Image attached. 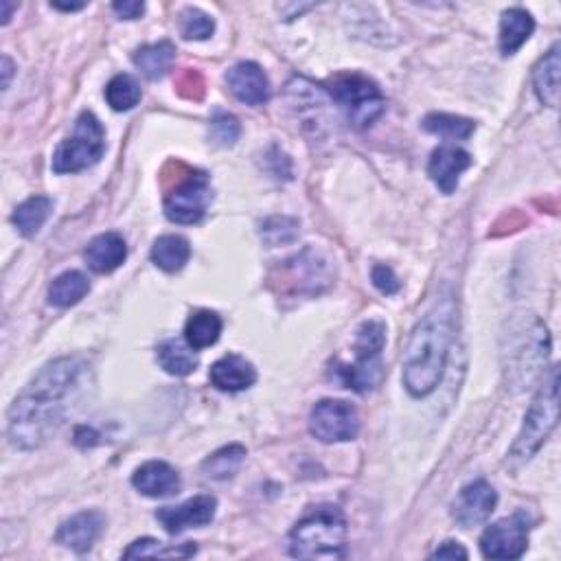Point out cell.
<instances>
[{
  "mask_svg": "<svg viewBox=\"0 0 561 561\" xmlns=\"http://www.w3.org/2000/svg\"><path fill=\"white\" fill-rule=\"evenodd\" d=\"M112 9L117 11V16L123 20H136L143 16L145 5L143 3H130V0H123V3H114Z\"/></svg>",
  "mask_w": 561,
  "mask_h": 561,
  "instance_id": "cell-37",
  "label": "cell"
},
{
  "mask_svg": "<svg viewBox=\"0 0 561 561\" xmlns=\"http://www.w3.org/2000/svg\"><path fill=\"white\" fill-rule=\"evenodd\" d=\"M551 353V336L544 320L535 314H515L502 331V373L507 388L524 393L544 373Z\"/></svg>",
  "mask_w": 561,
  "mask_h": 561,
  "instance_id": "cell-3",
  "label": "cell"
},
{
  "mask_svg": "<svg viewBox=\"0 0 561 561\" xmlns=\"http://www.w3.org/2000/svg\"><path fill=\"white\" fill-rule=\"evenodd\" d=\"M193 553H196V546H193V544L165 548L163 542L152 540V537H143V540H136L134 544H130V548L123 553V557L125 559H134V557H191Z\"/></svg>",
  "mask_w": 561,
  "mask_h": 561,
  "instance_id": "cell-31",
  "label": "cell"
},
{
  "mask_svg": "<svg viewBox=\"0 0 561 561\" xmlns=\"http://www.w3.org/2000/svg\"><path fill=\"white\" fill-rule=\"evenodd\" d=\"M327 90L358 130L369 128L371 123L382 117L386 108L382 90L369 77L360 73H342L331 77L327 82Z\"/></svg>",
  "mask_w": 561,
  "mask_h": 561,
  "instance_id": "cell-7",
  "label": "cell"
},
{
  "mask_svg": "<svg viewBox=\"0 0 561 561\" xmlns=\"http://www.w3.org/2000/svg\"><path fill=\"white\" fill-rule=\"evenodd\" d=\"M559 71H561V55H559V42L553 44V49L548 51L535 66L533 73V86L535 95L544 106L557 108L559 106Z\"/></svg>",
  "mask_w": 561,
  "mask_h": 561,
  "instance_id": "cell-20",
  "label": "cell"
},
{
  "mask_svg": "<svg viewBox=\"0 0 561 561\" xmlns=\"http://www.w3.org/2000/svg\"><path fill=\"white\" fill-rule=\"evenodd\" d=\"M128 257V246L119 233H103L97 235L93 242L86 246L84 259L88 268L97 274H110L117 270Z\"/></svg>",
  "mask_w": 561,
  "mask_h": 561,
  "instance_id": "cell-19",
  "label": "cell"
},
{
  "mask_svg": "<svg viewBox=\"0 0 561 561\" xmlns=\"http://www.w3.org/2000/svg\"><path fill=\"white\" fill-rule=\"evenodd\" d=\"M14 75V64H11L9 57H3V88H9V79Z\"/></svg>",
  "mask_w": 561,
  "mask_h": 561,
  "instance_id": "cell-39",
  "label": "cell"
},
{
  "mask_svg": "<svg viewBox=\"0 0 561 561\" xmlns=\"http://www.w3.org/2000/svg\"><path fill=\"white\" fill-rule=\"evenodd\" d=\"M106 152V132L93 112H82L75 121V130L62 141L53 156L55 174H77L97 165Z\"/></svg>",
  "mask_w": 561,
  "mask_h": 561,
  "instance_id": "cell-8",
  "label": "cell"
},
{
  "mask_svg": "<svg viewBox=\"0 0 561 561\" xmlns=\"http://www.w3.org/2000/svg\"><path fill=\"white\" fill-rule=\"evenodd\" d=\"M217 511V500L213 496H196L178 507H163L156 511V520L163 524V529L171 535L182 533L187 529H198L213 522Z\"/></svg>",
  "mask_w": 561,
  "mask_h": 561,
  "instance_id": "cell-13",
  "label": "cell"
},
{
  "mask_svg": "<svg viewBox=\"0 0 561 561\" xmlns=\"http://www.w3.org/2000/svg\"><path fill=\"white\" fill-rule=\"evenodd\" d=\"M0 7H3V25H7L9 16H11V5L7 3V0H3V3H0Z\"/></svg>",
  "mask_w": 561,
  "mask_h": 561,
  "instance_id": "cell-41",
  "label": "cell"
},
{
  "mask_svg": "<svg viewBox=\"0 0 561 561\" xmlns=\"http://www.w3.org/2000/svg\"><path fill=\"white\" fill-rule=\"evenodd\" d=\"M231 93L246 106H263L270 99V84L266 73L255 62H239L226 73Z\"/></svg>",
  "mask_w": 561,
  "mask_h": 561,
  "instance_id": "cell-16",
  "label": "cell"
},
{
  "mask_svg": "<svg viewBox=\"0 0 561 561\" xmlns=\"http://www.w3.org/2000/svg\"><path fill=\"white\" fill-rule=\"evenodd\" d=\"M84 371L79 358H60L49 362L36 375L7 415V434L22 450H36L47 443L64 423V399L71 395Z\"/></svg>",
  "mask_w": 561,
  "mask_h": 561,
  "instance_id": "cell-1",
  "label": "cell"
},
{
  "mask_svg": "<svg viewBox=\"0 0 561 561\" xmlns=\"http://www.w3.org/2000/svg\"><path fill=\"white\" fill-rule=\"evenodd\" d=\"M246 459V448L239 443L226 445V448L213 452L209 459L202 463V472L211 480H226L237 474V469L242 467Z\"/></svg>",
  "mask_w": 561,
  "mask_h": 561,
  "instance_id": "cell-28",
  "label": "cell"
},
{
  "mask_svg": "<svg viewBox=\"0 0 561 561\" xmlns=\"http://www.w3.org/2000/svg\"><path fill=\"white\" fill-rule=\"evenodd\" d=\"M557 419H559V371L557 366H553V369L548 371V377H544V382L540 386V391H537L529 412H526L524 426L509 452V461L513 463L529 461L531 456L546 443V439L551 437V432L557 426Z\"/></svg>",
  "mask_w": 561,
  "mask_h": 561,
  "instance_id": "cell-5",
  "label": "cell"
},
{
  "mask_svg": "<svg viewBox=\"0 0 561 561\" xmlns=\"http://www.w3.org/2000/svg\"><path fill=\"white\" fill-rule=\"evenodd\" d=\"M220 334H222V318L211 312V309H200V312H196L187 320L185 340L196 351L215 345V342L220 340Z\"/></svg>",
  "mask_w": 561,
  "mask_h": 561,
  "instance_id": "cell-26",
  "label": "cell"
},
{
  "mask_svg": "<svg viewBox=\"0 0 561 561\" xmlns=\"http://www.w3.org/2000/svg\"><path fill=\"white\" fill-rule=\"evenodd\" d=\"M309 432L323 443L353 441L360 432V415L356 406L342 399H323L309 415Z\"/></svg>",
  "mask_w": 561,
  "mask_h": 561,
  "instance_id": "cell-9",
  "label": "cell"
},
{
  "mask_svg": "<svg viewBox=\"0 0 561 561\" xmlns=\"http://www.w3.org/2000/svg\"><path fill=\"white\" fill-rule=\"evenodd\" d=\"M386 345V325L382 320H366L356 336V362L338 364V380L356 393H369L380 382L382 349Z\"/></svg>",
  "mask_w": 561,
  "mask_h": 561,
  "instance_id": "cell-6",
  "label": "cell"
},
{
  "mask_svg": "<svg viewBox=\"0 0 561 561\" xmlns=\"http://www.w3.org/2000/svg\"><path fill=\"white\" fill-rule=\"evenodd\" d=\"M106 99L112 110L117 112H128L134 106H139L141 101V86L130 75H117L110 79L106 88Z\"/></svg>",
  "mask_w": 561,
  "mask_h": 561,
  "instance_id": "cell-30",
  "label": "cell"
},
{
  "mask_svg": "<svg viewBox=\"0 0 561 561\" xmlns=\"http://www.w3.org/2000/svg\"><path fill=\"white\" fill-rule=\"evenodd\" d=\"M132 485L147 498H169L180 491V476L165 461H147L134 472Z\"/></svg>",
  "mask_w": 561,
  "mask_h": 561,
  "instance_id": "cell-17",
  "label": "cell"
},
{
  "mask_svg": "<svg viewBox=\"0 0 561 561\" xmlns=\"http://www.w3.org/2000/svg\"><path fill=\"white\" fill-rule=\"evenodd\" d=\"M51 7H55V9H62V11H79V9H84L86 7V3H79V5H64V3H51Z\"/></svg>",
  "mask_w": 561,
  "mask_h": 561,
  "instance_id": "cell-40",
  "label": "cell"
},
{
  "mask_svg": "<svg viewBox=\"0 0 561 561\" xmlns=\"http://www.w3.org/2000/svg\"><path fill=\"white\" fill-rule=\"evenodd\" d=\"M347 520L334 505L307 511L294 524L288 537L290 555L296 559H342L345 557Z\"/></svg>",
  "mask_w": 561,
  "mask_h": 561,
  "instance_id": "cell-4",
  "label": "cell"
},
{
  "mask_svg": "<svg viewBox=\"0 0 561 561\" xmlns=\"http://www.w3.org/2000/svg\"><path fill=\"white\" fill-rule=\"evenodd\" d=\"M103 529H106V515L101 511H82L60 526L55 540L75 553H86L95 546Z\"/></svg>",
  "mask_w": 561,
  "mask_h": 561,
  "instance_id": "cell-14",
  "label": "cell"
},
{
  "mask_svg": "<svg viewBox=\"0 0 561 561\" xmlns=\"http://www.w3.org/2000/svg\"><path fill=\"white\" fill-rule=\"evenodd\" d=\"M189 257H191V246L187 239L180 235H163L158 237L152 246V261L165 272L182 270Z\"/></svg>",
  "mask_w": 561,
  "mask_h": 561,
  "instance_id": "cell-25",
  "label": "cell"
},
{
  "mask_svg": "<svg viewBox=\"0 0 561 561\" xmlns=\"http://www.w3.org/2000/svg\"><path fill=\"white\" fill-rule=\"evenodd\" d=\"M472 167V156L456 145H441L430 156L428 174L443 193H454L463 171Z\"/></svg>",
  "mask_w": 561,
  "mask_h": 561,
  "instance_id": "cell-15",
  "label": "cell"
},
{
  "mask_svg": "<svg viewBox=\"0 0 561 561\" xmlns=\"http://www.w3.org/2000/svg\"><path fill=\"white\" fill-rule=\"evenodd\" d=\"M299 235V224L296 220H290V217H272V220H266L261 224V237L263 242L270 246H279V244H290Z\"/></svg>",
  "mask_w": 561,
  "mask_h": 561,
  "instance_id": "cell-33",
  "label": "cell"
},
{
  "mask_svg": "<svg viewBox=\"0 0 561 561\" xmlns=\"http://www.w3.org/2000/svg\"><path fill=\"white\" fill-rule=\"evenodd\" d=\"M432 559H467V551L459 542H443L437 551L430 555Z\"/></svg>",
  "mask_w": 561,
  "mask_h": 561,
  "instance_id": "cell-36",
  "label": "cell"
},
{
  "mask_svg": "<svg viewBox=\"0 0 561 561\" xmlns=\"http://www.w3.org/2000/svg\"><path fill=\"white\" fill-rule=\"evenodd\" d=\"M196 88L202 93V77L196 71H187L185 77H180V93L182 95L189 97V99H198L196 93H193Z\"/></svg>",
  "mask_w": 561,
  "mask_h": 561,
  "instance_id": "cell-38",
  "label": "cell"
},
{
  "mask_svg": "<svg viewBox=\"0 0 561 561\" xmlns=\"http://www.w3.org/2000/svg\"><path fill=\"white\" fill-rule=\"evenodd\" d=\"M211 384L217 388V391L224 393H239L246 391L255 384L257 380V371L255 366L250 364L246 358L237 356V353H231V356H224L222 360H217L211 366Z\"/></svg>",
  "mask_w": 561,
  "mask_h": 561,
  "instance_id": "cell-18",
  "label": "cell"
},
{
  "mask_svg": "<svg viewBox=\"0 0 561 561\" xmlns=\"http://www.w3.org/2000/svg\"><path fill=\"white\" fill-rule=\"evenodd\" d=\"M53 213V200L47 196H33L22 202L11 215V222L18 228L20 235L33 237L40 233V228L47 224Z\"/></svg>",
  "mask_w": 561,
  "mask_h": 561,
  "instance_id": "cell-24",
  "label": "cell"
},
{
  "mask_svg": "<svg viewBox=\"0 0 561 561\" xmlns=\"http://www.w3.org/2000/svg\"><path fill=\"white\" fill-rule=\"evenodd\" d=\"M454 336V305L443 301L423 316L404 353V386L412 397H428L439 386Z\"/></svg>",
  "mask_w": 561,
  "mask_h": 561,
  "instance_id": "cell-2",
  "label": "cell"
},
{
  "mask_svg": "<svg viewBox=\"0 0 561 561\" xmlns=\"http://www.w3.org/2000/svg\"><path fill=\"white\" fill-rule=\"evenodd\" d=\"M242 128H239V121L228 112H217L211 121V136L217 145L231 147L237 143Z\"/></svg>",
  "mask_w": 561,
  "mask_h": 561,
  "instance_id": "cell-34",
  "label": "cell"
},
{
  "mask_svg": "<svg viewBox=\"0 0 561 561\" xmlns=\"http://www.w3.org/2000/svg\"><path fill=\"white\" fill-rule=\"evenodd\" d=\"M176 60V47L171 42H156V44H147V47H141L139 51L134 53V64L139 71L156 82V79H163L171 66H174Z\"/></svg>",
  "mask_w": 561,
  "mask_h": 561,
  "instance_id": "cell-23",
  "label": "cell"
},
{
  "mask_svg": "<svg viewBox=\"0 0 561 561\" xmlns=\"http://www.w3.org/2000/svg\"><path fill=\"white\" fill-rule=\"evenodd\" d=\"M529 546V520L524 513L498 520L480 537V551L487 559H520Z\"/></svg>",
  "mask_w": 561,
  "mask_h": 561,
  "instance_id": "cell-11",
  "label": "cell"
},
{
  "mask_svg": "<svg viewBox=\"0 0 561 561\" xmlns=\"http://www.w3.org/2000/svg\"><path fill=\"white\" fill-rule=\"evenodd\" d=\"M535 22L529 11L513 7L502 14L500 20V51L502 55H513L522 49V44L533 36Z\"/></svg>",
  "mask_w": 561,
  "mask_h": 561,
  "instance_id": "cell-21",
  "label": "cell"
},
{
  "mask_svg": "<svg viewBox=\"0 0 561 561\" xmlns=\"http://www.w3.org/2000/svg\"><path fill=\"white\" fill-rule=\"evenodd\" d=\"M211 202V182L204 171H191L165 198V215L176 224H198Z\"/></svg>",
  "mask_w": 561,
  "mask_h": 561,
  "instance_id": "cell-10",
  "label": "cell"
},
{
  "mask_svg": "<svg viewBox=\"0 0 561 561\" xmlns=\"http://www.w3.org/2000/svg\"><path fill=\"white\" fill-rule=\"evenodd\" d=\"M215 31V22L211 16H206L204 11L189 7L180 14V33L187 40H206L211 38Z\"/></svg>",
  "mask_w": 561,
  "mask_h": 561,
  "instance_id": "cell-32",
  "label": "cell"
},
{
  "mask_svg": "<svg viewBox=\"0 0 561 561\" xmlns=\"http://www.w3.org/2000/svg\"><path fill=\"white\" fill-rule=\"evenodd\" d=\"M90 292V283L82 272L68 270L60 274L49 288V303L55 307L77 305Z\"/></svg>",
  "mask_w": 561,
  "mask_h": 561,
  "instance_id": "cell-27",
  "label": "cell"
},
{
  "mask_svg": "<svg viewBox=\"0 0 561 561\" xmlns=\"http://www.w3.org/2000/svg\"><path fill=\"white\" fill-rule=\"evenodd\" d=\"M156 358L158 364L163 366L169 375H176V377H185L198 369L196 349H193L187 340L169 338L165 342H160Z\"/></svg>",
  "mask_w": 561,
  "mask_h": 561,
  "instance_id": "cell-22",
  "label": "cell"
},
{
  "mask_svg": "<svg viewBox=\"0 0 561 561\" xmlns=\"http://www.w3.org/2000/svg\"><path fill=\"white\" fill-rule=\"evenodd\" d=\"M423 130H428L430 134L443 136V139H450V141H465L474 134L476 123L463 119V117H456V114L432 112L426 119H423Z\"/></svg>",
  "mask_w": 561,
  "mask_h": 561,
  "instance_id": "cell-29",
  "label": "cell"
},
{
  "mask_svg": "<svg viewBox=\"0 0 561 561\" xmlns=\"http://www.w3.org/2000/svg\"><path fill=\"white\" fill-rule=\"evenodd\" d=\"M373 283L375 288L380 290L382 294H395L399 290V281L395 277V272L388 266H375L373 268Z\"/></svg>",
  "mask_w": 561,
  "mask_h": 561,
  "instance_id": "cell-35",
  "label": "cell"
},
{
  "mask_svg": "<svg viewBox=\"0 0 561 561\" xmlns=\"http://www.w3.org/2000/svg\"><path fill=\"white\" fill-rule=\"evenodd\" d=\"M498 505V494L487 480H474V483L465 485L459 496H456L452 505L454 520L459 522L463 529H472L489 520V515L494 513Z\"/></svg>",
  "mask_w": 561,
  "mask_h": 561,
  "instance_id": "cell-12",
  "label": "cell"
}]
</instances>
